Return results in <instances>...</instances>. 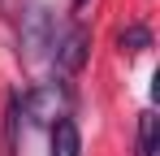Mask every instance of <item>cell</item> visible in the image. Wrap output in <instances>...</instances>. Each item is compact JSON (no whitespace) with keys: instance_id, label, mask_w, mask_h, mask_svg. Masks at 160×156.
<instances>
[{"instance_id":"1","label":"cell","mask_w":160,"mask_h":156,"mask_svg":"<svg viewBox=\"0 0 160 156\" xmlns=\"http://www.w3.org/2000/svg\"><path fill=\"white\" fill-rule=\"evenodd\" d=\"M22 113H26L35 126H56L61 117H69V91H65L61 82H43V87L26 91Z\"/></svg>"},{"instance_id":"2","label":"cell","mask_w":160,"mask_h":156,"mask_svg":"<svg viewBox=\"0 0 160 156\" xmlns=\"http://www.w3.org/2000/svg\"><path fill=\"white\" fill-rule=\"evenodd\" d=\"M52 52H56V65L65 70V74H74V70H82V61H87V30H65V35H56V44H52Z\"/></svg>"},{"instance_id":"3","label":"cell","mask_w":160,"mask_h":156,"mask_svg":"<svg viewBox=\"0 0 160 156\" xmlns=\"http://www.w3.org/2000/svg\"><path fill=\"white\" fill-rule=\"evenodd\" d=\"M22 39H26V52H30V56H39L43 48H52V44H56V30H52V18H48V9H30V13H26Z\"/></svg>"},{"instance_id":"4","label":"cell","mask_w":160,"mask_h":156,"mask_svg":"<svg viewBox=\"0 0 160 156\" xmlns=\"http://www.w3.org/2000/svg\"><path fill=\"white\" fill-rule=\"evenodd\" d=\"M82 152V134H78V126L69 122V117H61L52 126V156H78Z\"/></svg>"},{"instance_id":"5","label":"cell","mask_w":160,"mask_h":156,"mask_svg":"<svg viewBox=\"0 0 160 156\" xmlns=\"http://www.w3.org/2000/svg\"><path fill=\"white\" fill-rule=\"evenodd\" d=\"M138 156H156V113L138 117Z\"/></svg>"},{"instance_id":"6","label":"cell","mask_w":160,"mask_h":156,"mask_svg":"<svg viewBox=\"0 0 160 156\" xmlns=\"http://www.w3.org/2000/svg\"><path fill=\"white\" fill-rule=\"evenodd\" d=\"M117 44L126 52H143V48H152V30H147V26H126Z\"/></svg>"}]
</instances>
